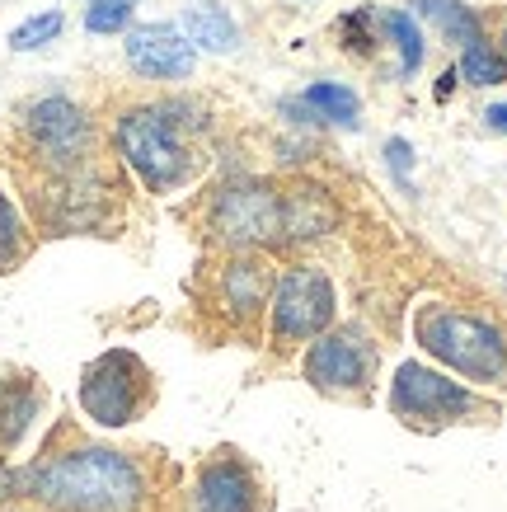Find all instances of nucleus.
<instances>
[{
	"instance_id": "obj_1",
	"label": "nucleus",
	"mask_w": 507,
	"mask_h": 512,
	"mask_svg": "<svg viewBox=\"0 0 507 512\" xmlns=\"http://www.w3.org/2000/svg\"><path fill=\"white\" fill-rule=\"evenodd\" d=\"M29 494L57 512H137L146 503V480L123 451L76 447L33 470Z\"/></svg>"
},
{
	"instance_id": "obj_2",
	"label": "nucleus",
	"mask_w": 507,
	"mask_h": 512,
	"mask_svg": "<svg viewBox=\"0 0 507 512\" xmlns=\"http://www.w3.org/2000/svg\"><path fill=\"white\" fill-rule=\"evenodd\" d=\"M184 104H141L118 118V151L137 170V179L151 193H174L184 188L198 170L193 160V141H188Z\"/></svg>"
},
{
	"instance_id": "obj_3",
	"label": "nucleus",
	"mask_w": 507,
	"mask_h": 512,
	"mask_svg": "<svg viewBox=\"0 0 507 512\" xmlns=\"http://www.w3.org/2000/svg\"><path fill=\"white\" fill-rule=\"evenodd\" d=\"M414 334L442 367L461 372L465 381H484V386L507 381V334L489 320L446 311V306H423L414 320Z\"/></svg>"
},
{
	"instance_id": "obj_4",
	"label": "nucleus",
	"mask_w": 507,
	"mask_h": 512,
	"mask_svg": "<svg viewBox=\"0 0 507 512\" xmlns=\"http://www.w3.org/2000/svg\"><path fill=\"white\" fill-rule=\"evenodd\" d=\"M212 231L240 249L287 245V188L263 179L226 184L212 202Z\"/></svg>"
},
{
	"instance_id": "obj_5",
	"label": "nucleus",
	"mask_w": 507,
	"mask_h": 512,
	"mask_svg": "<svg viewBox=\"0 0 507 512\" xmlns=\"http://www.w3.org/2000/svg\"><path fill=\"white\" fill-rule=\"evenodd\" d=\"M151 400V376L141 367L137 353L113 348V353L94 357L85 376H80V409L90 414L99 428H123L146 409Z\"/></svg>"
},
{
	"instance_id": "obj_6",
	"label": "nucleus",
	"mask_w": 507,
	"mask_h": 512,
	"mask_svg": "<svg viewBox=\"0 0 507 512\" xmlns=\"http://www.w3.org/2000/svg\"><path fill=\"white\" fill-rule=\"evenodd\" d=\"M268 311H273L277 339H287V343L315 339V334H324V329L334 325V282L324 278L320 268L296 264L273 282Z\"/></svg>"
},
{
	"instance_id": "obj_7",
	"label": "nucleus",
	"mask_w": 507,
	"mask_h": 512,
	"mask_svg": "<svg viewBox=\"0 0 507 512\" xmlns=\"http://www.w3.org/2000/svg\"><path fill=\"white\" fill-rule=\"evenodd\" d=\"M390 409L409 423H456L465 414H475V395L442 376L437 367L423 362H400V372L390 381Z\"/></svg>"
},
{
	"instance_id": "obj_8",
	"label": "nucleus",
	"mask_w": 507,
	"mask_h": 512,
	"mask_svg": "<svg viewBox=\"0 0 507 512\" xmlns=\"http://www.w3.org/2000/svg\"><path fill=\"white\" fill-rule=\"evenodd\" d=\"M371 367H376V353L371 343L353 339V334H315L306 353V381L315 390H329V395H343V390H367Z\"/></svg>"
},
{
	"instance_id": "obj_9",
	"label": "nucleus",
	"mask_w": 507,
	"mask_h": 512,
	"mask_svg": "<svg viewBox=\"0 0 507 512\" xmlns=\"http://www.w3.org/2000/svg\"><path fill=\"white\" fill-rule=\"evenodd\" d=\"M29 137L43 160L71 170V165H80L85 151H90V118H85L71 99L52 94V99H38L29 109Z\"/></svg>"
},
{
	"instance_id": "obj_10",
	"label": "nucleus",
	"mask_w": 507,
	"mask_h": 512,
	"mask_svg": "<svg viewBox=\"0 0 507 512\" xmlns=\"http://www.w3.org/2000/svg\"><path fill=\"white\" fill-rule=\"evenodd\" d=\"M127 62L146 80H184L198 66V47L174 24H141L127 33Z\"/></svg>"
},
{
	"instance_id": "obj_11",
	"label": "nucleus",
	"mask_w": 507,
	"mask_h": 512,
	"mask_svg": "<svg viewBox=\"0 0 507 512\" xmlns=\"http://www.w3.org/2000/svg\"><path fill=\"white\" fill-rule=\"evenodd\" d=\"M259 484L240 461H207L198 475V512H254Z\"/></svg>"
},
{
	"instance_id": "obj_12",
	"label": "nucleus",
	"mask_w": 507,
	"mask_h": 512,
	"mask_svg": "<svg viewBox=\"0 0 507 512\" xmlns=\"http://www.w3.org/2000/svg\"><path fill=\"white\" fill-rule=\"evenodd\" d=\"M221 301H226V311L231 315H254L273 301V278H268V264H263L259 254H240L226 264L221 273Z\"/></svg>"
},
{
	"instance_id": "obj_13",
	"label": "nucleus",
	"mask_w": 507,
	"mask_h": 512,
	"mask_svg": "<svg viewBox=\"0 0 507 512\" xmlns=\"http://www.w3.org/2000/svg\"><path fill=\"white\" fill-rule=\"evenodd\" d=\"M338 226L334 198L315 184H292L287 188V245L296 240H320Z\"/></svg>"
},
{
	"instance_id": "obj_14",
	"label": "nucleus",
	"mask_w": 507,
	"mask_h": 512,
	"mask_svg": "<svg viewBox=\"0 0 507 512\" xmlns=\"http://www.w3.org/2000/svg\"><path fill=\"white\" fill-rule=\"evenodd\" d=\"M179 29H184L188 43L207 47V52H235V43H240V29L221 5H188Z\"/></svg>"
},
{
	"instance_id": "obj_15",
	"label": "nucleus",
	"mask_w": 507,
	"mask_h": 512,
	"mask_svg": "<svg viewBox=\"0 0 507 512\" xmlns=\"http://www.w3.org/2000/svg\"><path fill=\"white\" fill-rule=\"evenodd\" d=\"M414 10L442 29L446 43H456V47L484 43V24H479V15L470 5H461V0H414Z\"/></svg>"
},
{
	"instance_id": "obj_16",
	"label": "nucleus",
	"mask_w": 507,
	"mask_h": 512,
	"mask_svg": "<svg viewBox=\"0 0 507 512\" xmlns=\"http://www.w3.org/2000/svg\"><path fill=\"white\" fill-rule=\"evenodd\" d=\"M33 409H38V395L29 381L0 376V447H15L24 437V428L33 423Z\"/></svg>"
},
{
	"instance_id": "obj_17",
	"label": "nucleus",
	"mask_w": 507,
	"mask_h": 512,
	"mask_svg": "<svg viewBox=\"0 0 507 512\" xmlns=\"http://www.w3.org/2000/svg\"><path fill=\"white\" fill-rule=\"evenodd\" d=\"M381 24H385V33H390V43L400 47V76H414L418 66H423V33H418L414 15H404V10H385Z\"/></svg>"
},
{
	"instance_id": "obj_18",
	"label": "nucleus",
	"mask_w": 507,
	"mask_h": 512,
	"mask_svg": "<svg viewBox=\"0 0 507 512\" xmlns=\"http://www.w3.org/2000/svg\"><path fill=\"white\" fill-rule=\"evenodd\" d=\"M306 104L320 118H329V123L348 127L357 118V94L348 90V85H334V80H320V85H310L306 90Z\"/></svg>"
},
{
	"instance_id": "obj_19",
	"label": "nucleus",
	"mask_w": 507,
	"mask_h": 512,
	"mask_svg": "<svg viewBox=\"0 0 507 512\" xmlns=\"http://www.w3.org/2000/svg\"><path fill=\"white\" fill-rule=\"evenodd\" d=\"M461 76L470 80V85H503V80H507L503 52H493L489 43L461 47Z\"/></svg>"
},
{
	"instance_id": "obj_20",
	"label": "nucleus",
	"mask_w": 507,
	"mask_h": 512,
	"mask_svg": "<svg viewBox=\"0 0 507 512\" xmlns=\"http://www.w3.org/2000/svg\"><path fill=\"white\" fill-rule=\"evenodd\" d=\"M62 10H47V15H33V19H24L15 33H10V47L15 52H33V47H43V43H52L57 33H62Z\"/></svg>"
},
{
	"instance_id": "obj_21",
	"label": "nucleus",
	"mask_w": 507,
	"mask_h": 512,
	"mask_svg": "<svg viewBox=\"0 0 507 512\" xmlns=\"http://www.w3.org/2000/svg\"><path fill=\"white\" fill-rule=\"evenodd\" d=\"M137 10V0H90L85 10V29L90 33H123L127 19Z\"/></svg>"
},
{
	"instance_id": "obj_22",
	"label": "nucleus",
	"mask_w": 507,
	"mask_h": 512,
	"mask_svg": "<svg viewBox=\"0 0 507 512\" xmlns=\"http://www.w3.org/2000/svg\"><path fill=\"white\" fill-rule=\"evenodd\" d=\"M19 254V217H15V207L0 198V264H10Z\"/></svg>"
},
{
	"instance_id": "obj_23",
	"label": "nucleus",
	"mask_w": 507,
	"mask_h": 512,
	"mask_svg": "<svg viewBox=\"0 0 507 512\" xmlns=\"http://www.w3.org/2000/svg\"><path fill=\"white\" fill-rule=\"evenodd\" d=\"M385 156H390V170H395V174H409V165H414L409 141H390V146H385Z\"/></svg>"
},
{
	"instance_id": "obj_24",
	"label": "nucleus",
	"mask_w": 507,
	"mask_h": 512,
	"mask_svg": "<svg viewBox=\"0 0 507 512\" xmlns=\"http://www.w3.org/2000/svg\"><path fill=\"white\" fill-rule=\"evenodd\" d=\"M484 118H489V127H498V132H507V104H493V109L484 113Z\"/></svg>"
},
{
	"instance_id": "obj_25",
	"label": "nucleus",
	"mask_w": 507,
	"mask_h": 512,
	"mask_svg": "<svg viewBox=\"0 0 507 512\" xmlns=\"http://www.w3.org/2000/svg\"><path fill=\"white\" fill-rule=\"evenodd\" d=\"M498 43H503V62H507V24H503V33H498Z\"/></svg>"
}]
</instances>
